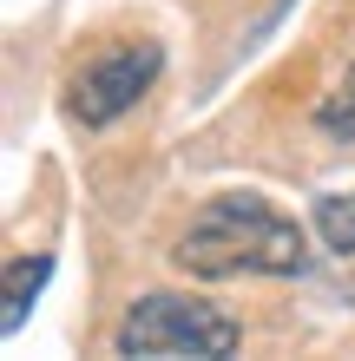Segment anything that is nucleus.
I'll return each instance as SVG.
<instances>
[{"instance_id": "nucleus-1", "label": "nucleus", "mask_w": 355, "mask_h": 361, "mask_svg": "<svg viewBox=\"0 0 355 361\" xmlns=\"http://www.w3.org/2000/svg\"><path fill=\"white\" fill-rule=\"evenodd\" d=\"M172 263L184 276H204V283H231V276H303L309 269V237L270 197L231 190V197H211L191 217V230L172 250Z\"/></svg>"}, {"instance_id": "nucleus-3", "label": "nucleus", "mask_w": 355, "mask_h": 361, "mask_svg": "<svg viewBox=\"0 0 355 361\" xmlns=\"http://www.w3.org/2000/svg\"><path fill=\"white\" fill-rule=\"evenodd\" d=\"M158 66H164L158 39H138V47H112V53L86 59V66L73 73V92H66L73 118L86 125V132H106L112 118H125L145 92H152Z\"/></svg>"}, {"instance_id": "nucleus-6", "label": "nucleus", "mask_w": 355, "mask_h": 361, "mask_svg": "<svg viewBox=\"0 0 355 361\" xmlns=\"http://www.w3.org/2000/svg\"><path fill=\"white\" fill-rule=\"evenodd\" d=\"M316 125H323V132H336V138H355V73L316 105Z\"/></svg>"}, {"instance_id": "nucleus-2", "label": "nucleus", "mask_w": 355, "mask_h": 361, "mask_svg": "<svg viewBox=\"0 0 355 361\" xmlns=\"http://www.w3.org/2000/svg\"><path fill=\"white\" fill-rule=\"evenodd\" d=\"M243 329L224 315L217 302H198V295H138L132 309H125V322L112 335L119 355H145V361H224L237 355Z\"/></svg>"}, {"instance_id": "nucleus-4", "label": "nucleus", "mask_w": 355, "mask_h": 361, "mask_svg": "<svg viewBox=\"0 0 355 361\" xmlns=\"http://www.w3.org/2000/svg\"><path fill=\"white\" fill-rule=\"evenodd\" d=\"M47 276H53V257H13L7 263V315H0L7 335L27 322V309H33V295L47 289Z\"/></svg>"}, {"instance_id": "nucleus-5", "label": "nucleus", "mask_w": 355, "mask_h": 361, "mask_svg": "<svg viewBox=\"0 0 355 361\" xmlns=\"http://www.w3.org/2000/svg\"><path fill=\"white\" fill-rule=\"evenodd\" d=\"M309 224H316L323 250H336V257H349V250H355V190H336V197H316V210H309Z\"/></svg>"}]
</instances>
